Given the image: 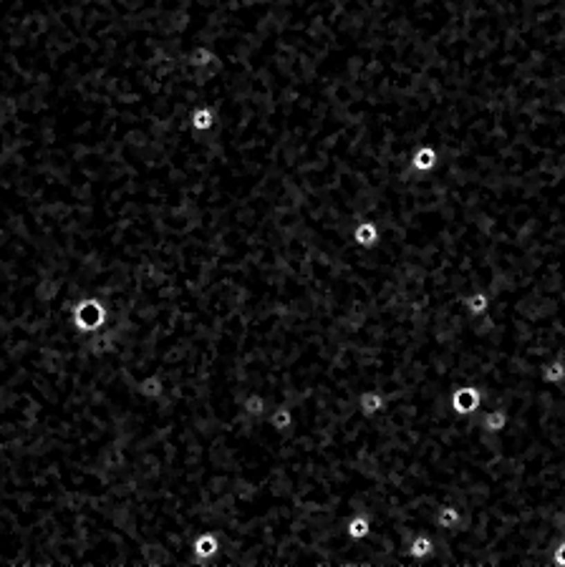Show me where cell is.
<instances>
[{
    "label": "cell",
    "instance_id": "1",
    "mask_svg": "<svg viewBox=\"0 0 565 567\" xmlns=\"http://www.w3.org/2000/svg\"><path fill=\"white\" fill-rule=\"evenodd\" d=\"M450 406L457 416H465V418L477 416L479 409H482V391H479L477 386H472V383H462V386H457V389L452 391Z\"/></svg>",
    "mask_w": 565,
    "mask_h": 567
},
{
    "label": "cell",
    "instance_id": "2",
    "mask_svg": "<svg viewBox=\"0 0 565 567\" xmlns=\"http://www.w3.org/2000/svg\"><path fill=\"white\" fill-rule=\"evenodd\" d=\"M371 530H373V522L366 512H353V514H349V519H346V525H344V535L351 542V565H353L356 547L371 537Z\"/></svg>",
    "mask_w": 565,
    "mask_h": 567
},
{
    "label": "cell",
    "instance_id": "3",
    "mask_svg": "<svg viewBox=\"0 0 565 567\" xmlns=\"http://www.w3.org/2000/svg\"><path fill=\"white\" fill-rule=\"evenodd\" d=\"M220 555V535L215 530H205L192 539V557L197 562L215 560Z\"/></svg>",
    "mask_w": 565,
    "mask_h": 567
},
{
    "label": "cell",
    "instance_id": "4",
    "mask_svg": "<svg viewBox=\"0 0 565 567\" xmlns=\"http://www.w3.org/2000/svg\"><path fill=\"white\" fill-rule=\"evenodd\" d=\"M409 167H411V171H416V174H429V171H434L436 167H439V151H436L434 144H419L414 151H411V156H409Z\"/></svg>",
    "mask_w": 565,
    "mask_h": 567
},
{
    "label": "cell",
    "instance_id": "5",
    "mask_svg": "<svg viewBox=\"0 0 565 567\" xmlns=\"http://www.w3.org/2000/svg\"><path fill=\"white\" fill-rule=\"evenodd\" d=\"M434 552H436V542H434V537H432L429 532H416L414 537L409 539L407 557L414 562V565H422V562H427Z\"/></svg>",
    "mask_w": 565,
    "mask_h": 567
},
{
    "label": "cell",
    "instance_id": "6",
    "mask_svg": "<svg viewBox=\"0 0 565 567\" xmlns=\"http://www.w3.org/2000/svg\"><path fill=\"white\" fill-rule=\"evenodd\" d=\"M356 404H358V411H361L364 418H376L384 413V409H387V396H384V391L381 389H364L361 393H358Z\"/></svg>",
    "mask_w": 565,
    "mask_h": 567
},
{
    "label": "cell",
    "instance_id": "7",
    "mask_svg": "<svg viewBox=\"0 0 565 567\" xmlns=\"http://www.w3.org/2000/svg\"><path fill=\"white\" fill-rule=\"evenodd\" d=\"M477 418H479V426H482L487 434H492V436H500V434L505 431V429H508V424H510V416H508V411H505L502 406L479 409Z\"/></svg>",
    "mask_w": 565,
    "mask_h": 567
},
{
    "label": "cell",
    "instance_id": "8",
    "mask_svg": "<svg viewBox=\"0 0 565 567\" xmlns=\"http://www.w3.org/2000/svg\"><path fill=\"white\" fill-rule=\"evenodd\" d=\"M270 404H268V396L260 393V391H248L243 398H240V411H243L245 418L250 421H260V418L268 413Z\"/></svg>",
    "mask_w": 565,
    "mask_h": 567
},
{
    "label": "cell",
    "instance_id": "9",
    "mask_svg": "<svg viewBox=\"0 0 565 567\" xmlns=\"http://www.w3.org/2000/svg\"><path fill=\"white\" fill-rule=\"evenodd\" d=\"M268 426L275 434H288L295 426V411L290 404H275L268 413Z\"/></svg>",
    "mask_w": 565,
    "mask_h": 567
},
{
    "label": "cell",
    "instance_id": "10",
    "mask_svg": "<svg viewBox=\"0 0 565 567\" xmlns=\"http://www.w3.org/2000/svg\"><path fill=\"white\" fill-rule=\"evenodd\" d=\"M462 308H465V313L470 318H482V315L490 310V295H487L485 290L467 292L465 298H462Z\"/></svg>",
    "mask_w": 565,
    "mask_h": 567
},
{
    "label": "cell",
    "instance_id": "11",
    "mask_svg": "<svg viewBox=\"0 0 565 567\" xmlns=\"http://www.w3.org/2000/svg\"><path fill=\"white\" fill-rule=\"evenodd\" d=\"M381 237V227L376 222H358L353 230V242L361 248H373Z\"/></svg>",
    "mask_w": 565,
    "mask_h": 567
},
{
    "label": "cell",
    "instance_id": "12",
    "mask_svg": "<svg viewBox=\"0 0 565 567\" xmlns=\"http://www.w3.org/2000/svg\"><path fill=\"white\" fill-rule=\"evenodd\" d=\"M540 378H543L545 383H553V386L565 383V361L563 358H550V361H545L543 366H540Z\"/></svg>",
    "mask_w": 565,
    "mask_h": 567
},
{
    "label": "cell",
    "instance_id": "13",
    "mask_svg": "<svg viewBox=\"0 0 565 567\" xmlns=\"http://www.w3.org/2000/svg\"><path fill=\"white\" fill-rule=\"evenodd\" d=\"M212 121H215V116H212L210 109H197V111L192 113V127L197 129V131H207V129L212 127Z\"/></svg>",
    "mask_w": 565,
    "mask_h": 567
},
{
    "label": "cell",
    "instance_id": "14",
    "mask_svg": "<svg viewBox=\"0 0 565 567\" xmlns=\"http://www.w3.org/2000/svg\"><path fill=\"white\" fill-rule=\"evenodd\" d=\"M550 562H553V567H565V539H560L558 545L553 547Z\"/></svg>",
    "mask_w": 565,
    "mask_h": 567
},
{
    "label": "cell",
    "instance_id": "15",
    "mask_svg": "<svg viewBox=\"0 0 565 567\" xmlns=\"http://www.w3.org/2000/svg\"><path fill=\"white\" fill-rule=\"evenodd\" d=\"M210 58H212V56H210L207 50H197V53H194V56H192V61H194V64H197V66H200V64L205 66V64H210Z\"/></svg>",
    "mask_w": 565,
    "mask_h": 567
}]
</instances>
